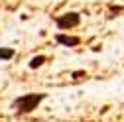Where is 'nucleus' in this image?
Returning <instances> with one entry per match:
<instances>
[{
  "label": "nucleus",
  "instance_id": "1",
  "mask_svg": "<svg viewBox=\"0 0 124 122\" xmlns=\"http://www.w3.org/2000/svg\"><path fill=\"white\" fill-rule=\"evenodd\" d=\"M43 99H45V93H30V95H22V97H18V99H14L12 108H16L20 114H28V112H32Z\"/></svg>",
  "mask_w": 124,
  "mask_h": 122
},
{
  "label": "nucleus",
  "instance_id": "2",
  "mask_svg": "<svg viewBox=\"0 0 124 122\" xmlns=\"http://www.w3.org/2000/svg\"><path fill=\"white\" fill-rule=\"evenodd\" d=\"M55 24H57L59 30H71V28H77L81 24V16L77 12H67L63 16H57Z\"/></svg>",
  "mask_w": 124,
  "mask_h": 122
},
{
  "label": "nucleus",
  "instance_id": "3",
  "mask_svg": "<svg viewBox=\"0 0 124 122\" xmlns=\"http://www.w3.org/2000/svg\"><path fill=\"white\" fill-rule=\"evenodd\" d=\"M55 41L61 43V45H67V47H75V45L81 43V38H77V36H65V34H57V36H55Z\"/></svg>",
  "mask_w": 124,
  "mask_h": 122
},
{
  "label": "nucleus",
  "instance_id": "4",
  "mask_svg": "<svg viewBox=\"0 0 124 122\" xmlns=\"http://www.w3.org/2000/svg\"><path fill=\"white\" fill-rule=\"evenodd\" d=\"M43 63H45V55H36V57H32V61H30V69H38Z\"/></svg>",
  "mask_w": 124,
  "mask_h": 122
},
{
  "label": "nucleus",
  "instance_id": "5",
  "mask_svg": "<svg viewBox=\"0 0 124 122\" xmlns=\"http://www.w3.org/2000/svg\"><path fill=\"white\" fill-rule=\"evenodd\" d=\"M14 55H16V51H14L12 47H0V59L8 61V59H12Z\"/></svg>",
  "mask_w": 124,
  "mask_h": 122
}]
</instances>
